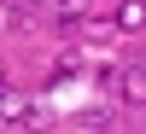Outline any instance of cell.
<instances>
[{
    "instance_id": "6da1fadb",
    "label": "cell",
    "mask_w": 146,
    "mask_h": 134,
    "mask_svg": "<svg viewBox=\"0 0 146 134\" xmlns=\"http://www.w3.org/2000/svg\"><path fill=\"white\" fill-rule=\"evenodd\" d=\"M117 99H129V105H140L146 111V53H135L123 64V82H117Z\"/></svg>"
},
{
    "instance_id": "7a4b0ae2",
    "label": "cell",
    "mask_w": 146,
    "mask_h": 134,
    "mask_svg": "<svg viewBox=\"0 0 146 134\" xmlns=\"http://www.w3.org/2000/svg\"><path fill=\"white\" fill-rule=\"evenodd\" d=\"M82 76V53H58L53 64H47V88H64V82Z\"/></svg>"
},
{
    "instance_id": "3957f363",
    "label": "cell",
    "mask_w": 146,
    "mask_h": 134,
    "mask_svg": "<svg viewBox=\"0 0 146 134\" xmlns=\"http://www.w3.org/2000/svg\"><path fill=\"white\" fill-rule=\"evenodd\" d=\"M117 29L123 35H146V0H117Z\"/></svg>"
},
{
    "instance_id": "277c9868",
    "label": "cell",
    "mask_w": 146,
    "mask_h": 134,
    "mask_svg": "<svg viewBox=\"0 0 146 134\" xmlns=\"http://www.w3.org/2000/svg\"><path fill=\"white\" fill-rule=\"evenodd\" d=\"M12 123H18V128H29V134H41L53 117H47V105H35V99H29V105H18V117H12Z\"/></svg>"
},
{
    "instance_id": "5b68a950",
    "label": "cell",
    "mask_w": 146,
    "mask_h": 134,
    "mask_svg": "<svg viewBox=\"0 0 146 134\" xmlns=\"http://www.w3.org/2000/svg\"><path fill=\"white\" fill-rule=\"evenodd\" d=\"M35 29V12L29 6H6V35H29Z\"/></svg>"
},
{
    "instance_id": "8992f818",
    "label": "cell",
    "mask_w": 146,
    "mask_h": 134,
    "mask_svg": "<svg viewBox=\"0 0 146 134\" xmlns=\"http://www.w3.org/2000/svg\"><path fill=\"white\" fill-rule=\"evenodd\" d=\"M82 23H88V35H111V29H117L111 12H94V18H82Z\"/></svg>"
},
{
    "instance_id": "52a82bcc",
    "label": "cell",
    "mask_w": 146,
    "mask_h": 134,
    "mask_svg": "<svg viewBox=\"0 0 146 134\" xmlns=\"http://www.w3.org/2000/svg\"><path fill=\"white\" fill-rule=\"evenodd\" d=\"M82 6L88 0H53V12H64V18H82Z\"/></svg>"
},
{
    "instance_id": "ba28073f",
    "label": "cell",
    "mask_w": 146,
    "mask_h": 134,
    "mask_svg": "<svg viewBox=\"0 0 146 134\" xmlns=\"http://www.w3.org/2000/svg\"><path fill=\"white\" fill-rule=\"evenodd\" d=\"M12 6H29V12H41V6H53V0H12Z\"/></svg>"
},
{
    "instance_id": "9c48e42d",
    "label": "cell",
    "mask_w": 146,
    "mask_h": 134,
    "mask_svg": "<svg viewBox=\"0 0 146 134\" xmlns=\"http://www.w3.org/2000/svg\"><path fill=\"white\" fill-rule=\"evenodd\" d=\"M0 88H6V58H0Z\"/></svg>"
},
{
    "instance_id": "30bf717a",
    "label": "cell",
    "mask_w": 146,
    "mask_h": 134,
    "mask_svg": "<svg viewBox=\"0 0 146 134\" xmlns=\"http://www.w3.org/2000/svg\"><path fill=\"white\" fill-rule=\"evenodd\" d=\"M0 18H6V0H0Z\"/></svg>"
}]
</instances>
